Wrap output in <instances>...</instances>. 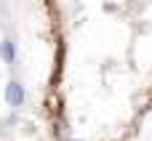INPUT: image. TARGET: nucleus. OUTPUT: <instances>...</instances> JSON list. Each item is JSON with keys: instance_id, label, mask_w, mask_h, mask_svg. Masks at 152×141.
<instances>
[{"instance_id": "3", "label": "nucleus", "mask_w": 152, "mask_h": 141, "mask_svg": "<svg viewBox=\"0 0 152 141\" xmlns=\"http://www.w3.org/2000/svg\"><path fill=\"white\" fill-rule=\"evenodd\" d=\"M69 141H75V139H69Z\"/></svg>"}, {"instance_id": "1", "label": "nucleus", "mask_w": 152, "mask_h": 141, "mask_svg": "<svg viewBox=\"0 0 152 141\" xmlns=\"http://www.w3.org/2000/svg\"><path fill=\"white\" fill-rule=\"evenodd\" d=\"M5 101H8L13 109H19V107L24 104V85L16 83V80L8 83V85H5Z\"/></svg>"}, {"instance_id": "2", "label": "nucleus", "mask_w": 152, "mask_h": 141, "mask_svg": "<svg viewBox=\"0 0 152 141\" xmlns=\"http://www.w3.org/2000/svg\"><path fill=\"white\" fill-rule=\"evenodd\" d=\"M0 59H3V64H13L16 61V45L11 40H0Z\"/></svg>"}]
</instances>
